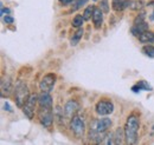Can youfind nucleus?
<instances>
[{
  "instance_id": "1",
  "label": "nucleus",
  "mask_w": 154,
  "mask_h": 145,
  "mask_svg": "<svg viewBox=\"0 0 154 145\" xmlns=\"http://www.w3.org/2000/svg\"><path fill=\"white\" fill-rule=\"evenodd\" d=\"M112 124H113V122L109 118H101V119L94 120L90 124V129H89L90 141H94L96 143H102L107 131L110 129Z\"/></svg>"
},
{
  "instance_id": "2",
  "label": "nucleus",
  "mask_w": 154,
  "mask_h": 145,
  "mask_svg": "<svg viewBox=\"0 0 154 145\" xmlns=\"http://www.w3.org/2000/svg\"><path fill=\"white\" fill-rule=\"evenodd\" d=\"M140 129V119L137 116L131 114L125 125V139L127 144H135L137 142V132Z\"/></svg>"
},
{
  "instance_id": "3",
  "label": "nucleus",
  "mask_w": 154,
  "mask_h": 145,
  "mask_svg": "<svg viewBox=\"0 0 154 145\" xmlns=\"http://www.w3.org/2000/svg\"><path fill=\"white\" fill-rule=\"evenodd\" d=\"M29 97H30V93H29L27 85L24 81H19L16 86V90H14V98H16L17 106L23 108L25 105V103L27 102Z\"/></svg>"
},
{
  "instance_id": "4",
  "label": "nucleus",
  "mask_w": 154,
  "mask_h": 145,
  "mask_svg": "<svg viewBox=\"0 0 154 145\" xmlns=\"http://www.w3.org/2000/svg\"><path fill=\"white\" fill-rule=\"evenodd\" d=\"M38 118L40 124L44 127H51L52 122H54L52 108H42V106H39Z\"/></svg>"
},
{
  "instance_id": "5",
  "label": "nucleus",
  "mask_w": 154,
  "mask_h": 145,
  "mask_svg": "<svg viewBox=\"0 0 154 145\" xmlns=\"http://www.w3.org/2000/svg\"><path fill=\"white\" fill-rule=\"evenodd\" d=\"M70 129L77 138H82L85 132V125H84L83 119L78 116H74L70 122Z\"/></svg>"
},
{
  "instance_id": "6",
  "label": "nucleus",
  "mask_w": 154,
  "mask_h": 145,
  "mask_svg": "<svg viewBox=\"0 0 154 145\" xmlns=\"http://www.w3.org/2000/svg\"><path fill=\"white\" fill-rule=\"evenodd\" d=\"M37 103H38V96H37V94H30L27 102H26L25 105L23 106V112H24V114H25L29 119H32V118H33Z\"/></svg>"
},
{
  "instance_id": "7",
  "label": "nucleus",
  "mask_w": 154,
  "mask_h": 145,
  "mask_svg": "<svg viewBox=\"0 0 154 145\" xmlns=\"http://www.w3.org/2000/svg\"><path fill=\"white\" fill-rule=\"evenodd\" d=\"M56 84V74L48 73L43 77V79L39 83V89L42 92H51Z\"/></svg>"
},
{
  "instance_id": "8",
  "label": "nucleus",
  "mask_w": 154,
  "mask_h": 145,
  "mask_svg": "<svg viewBox=\"0 0 154 145\" xmlns=\"http://www.w3.org/2000/svg\"><path fill=\"white\" fill-rule=\"evenodd\" d=\"M95 110H96L97 114H100V116H108V114L113 113L114 105L110 100H100L96 104Z\"/></svg>"
},
{
  "instance_id": "9",
  "label": "nucleus",
  "mask_w": 154,
  "mask_h": 145,
  "mask_svg": "<svg viewBox=\"0 0 154 145\" xmlns=\"http://www.w3.org/2000/svg\"><path fill=\"white\" fill-rule=\"evenodd\" d=\"M79 109V105H78V103L75 102V100H69L66 104H65V106H64V116L66 117V118H69V119H71L74 116H76V112L78 111Z\"/></svg>"
},
{
  "instance_id": "10",
  "label": "nucleus",
  "mask_w": 154,
  "mask_h": 145,
  "mask_svg": "<svg viewBox=\"0 0 154 145\" xmlns=\"http://www.w3.org/2000/svg\"><path fill=\"white\" fill-rule=\"evenodd\" d=\"M38 105L42 108H52V97L50 92H42L38 96Z\"/></svg>"
},
{
  "instance_id": "11",
  "label": "nucleus",
  "mask_w": 154,
  "mask_h": 145,
  "mask_svg": "<svg viewBox=\"0 0 154 145\" xmlns=\"http://www.w3.org/2000/svg\"><path fill=\"white\" fill-rule=\"evenodd\" d=\"M148 28H149V26H148V24H147V22H141V24L133 25V26H132V28H131V32H132V34H133V36L139 37L140 34H142L143 32L148 31Z\"/></svg>"
},
{
  "instance_id": "12",
  "label": "nucleus",
  "mask_w": 154,
  "mask_h": 145,
  "mask_svg": "<svg viewBox=\"0 0 154 145\" xmlns=\"http://www.w3.org/2000/svg\"><path fill=\"white\" fill-rule=\"evenodd\" d=\"M91 18H93V22H94L95 27H96V28L101 27V25H102V22H103V13H102V10L95 7Z\"/></svg>"
},
{
  "instance_id": "13",
  "label": "nucleus",
  "mask_w": 154,
  "mask_h": 145,
  "mask_svg": "<svg viewBox=\"0 0 154 145\" xmlns=\"http://www.w3.org/2000/svg\"><path fill=\"white\" fill-rule=\"evenodd\" d=\"M139 38V40L141 41V43H153L154 44V32H151V31H146V32H143L142 34H140V36L137 37Z\"/></svg>"
},
{
  "instance_id": "14",
  "label": "nucleus",
  "mask_w": 154,
  "mask_h": 145,
  "mask_svg": "<svg viewBox=\"0 0 154 145\" xmlns=\"http://www.w3.org/2000/svg\"><path fill=\"white\" fill-rule=\"evenodd\" d=\"M129 2L128 0H113V8L115 11H122L129 6Z\"/></svg>"
},
{
  "instance_id": "15",
  "label": "nucleus",
  "mask_w": 154,
  "mask_h": 145,
  "mask_svg": "<svg viewBox=\"0 0 154 145\" xmlns=\"http://www.w3.org/2000/svg\"><path fill=\"white\" fill-rule=\"evenodd\" d=\"M11 86H12V81L8 77L1 81V93H2V96H5V93L7 96L11 92Z\"/></svg>"
},
{
  "instance_id": "16",
  "label": "nucleus",
  "mask_w": 154,
  "mask_h": 145,
  "mask_svg": "<svg viewBox=\"0 0 154 145\" xmlns=\"http://www.w3.org/2000/svg\"><path fill=\"white\" fill-rule=\"evenodd\" d=\"M141 90L151 91L152 90V87H151V86H149L145 80H140V81H137L134 86L132 87V91H134V92H139V91H141Z\"/></svg>"
},
{
  "instance_id": "17",
  "label": "nucleus",
  "mask_w": 154,
  "mask_h": 145,
  "mask_svg": "<svg viewBox=\"0 0 154 145\" xmlns=\"http://www.w3.org/2000/svg\"><path fill=\"white\" fill-rule=\"evenodd\" d=\"M83 37V28H78L76 32L72 34L71 39H70V45L71 46H76L77 44L79 43V40L82 39Z\"/></svg>"
},
{
  "instance_id": "18",
  "label": "nucleus",
  "mask_w": 154,
  "mask_h": 145,
  "mask_svg": "<svg viewBox=\"0 0 154 145\" xmlns=\"http://www.w3.org/2000/svg\"><path fill=\"white\" fill-rule=\"evenodd\" d=\"M123 138H125V130H121V127H119L114 132V144H122Z\"/></svg>"
},
{
  "instance_id": "19",
  "label": "nucleus",
  "mask_w": 154,
  "mask_h": 145,
  "mask_svg": "<svg viewBox=\"0 0 154 145\" xmlns=\"http://www.w3.org/2000/svg\"><path fill=\"white\" fill-rule=\"evenodd\" d=\"M142 53L149 58H154V46L152 45H146L142 47Z\"/></svg>"
},
{
  "instance_id": "20",
  "label": "nucleus",
  "mask_w": 154,
  "mask_h": 145,
  "mask_svg": "<svg viewBox=\"0 0 154 145\" xmlns=\"http://www.w3.org/2000/svg\"><path fill=\"white\" fill-rule=\"evenodd\" d=\"M94 10H95V6H88L84 12H83V17H84V20H89V19L93 17V13H94Z\"/></svg>"
},
{
  "instance_id": "21",
  "label": "nucleus",
  "mask_w": 154,
  "mask_h": 145,
  "mask_svg": "<svg viewBox=\"0 0 154 145\" xmlns=\"http://www.w3.org/2000/svg\"><path fill=\"white\" fill-rule=\"evenodd\" d=\"M83 22H84V17H83L82 14L75 16V18L72 20V25H74L75 27H81V26L83 25Z\"/></svg>"
},
{
  "instance_id": "22",
  "label": "nucleus",
  "mask_w": 154,
  "mask_h": 145,
  "mask_svg": "<svg viewBox=\"0 0 154 145\" xmlns=\"http://www.w3.org/2000/svg\"><path fill=\"white\" fill-rule=\"evenodd\" d=\"M143 6V2L142 1H131L129 2V7L132 10H141Z\"/></svg>"
},
{
  "instance_id": "23",
  "label": "nucleus",
  "mask_w": 154,
  "mask_h": 145,
  "mask_svg": "<svg viewBox=\"0 0 154 145\" xmlns=\"http://www.w3.org/2000/svg\"><path fill=\"white\" fill-rule=\"evenodd\" d=\"M88 2V0H76V2H75V6L72 7V11H76L78 8H81L83 5H85Z\"/></svg>"
},
{
  "instance_id": "24",
  "label": "nucleus",
  "mask_w": 154,
  "mask_h": 145,
  "mask_svg": "<svg viewBox=\"0 0 154 145\" xmlns=\"http://www.w3.org/2000/svg\"><path fill=\"white\" fill-rule=\"evenodd\" d=\"M145 16H146L145 12H142L141 14H139V16L134 19V25H136V24H141V22H145Z\"/></svg>"
},
{
  "instance_id": "25",
  "label": "nucleus",
  "mask_w": 154,
  "mask_h": 145,
  "mask_svg": "<svg viewBox=\"0 0 154 145\" xmlns=\"http://www.w3.org/2000/svg\"><path fill=\"white\" fill-rule=\"evenodd\" d=\"M100 8L103 11V12H109V7H108V0H102L101 1V6H100Z\"/></svg>"
},
{
  "instance_id": "26",
  "label": "nucleus",
  "mask_w": 154,
  "mask_h": 145,
  "mask_svg": "<svg viewBox=\"0 0 154 145\" xmlns=\"http://www.w3.org/2000/svg\"><path fill=\"white\" fill-rule=\"evenodd\" d=\"M4 21H5L6 24H13V22H14V19L12 18V17H10V16H6V17L4 18Z\"/></svg>"
},
{
  "instance_id": "27",
  "label": "nucleus",
  "mask_w": 154,
  "mask_h": 145,
  "mask_svg": "<svg viewBox=\"0 0 154 145\" xmlns=\"http://www.w3.org/2000/svg\"><path fill=\"white\" fill-rule=\"evenodd\" d=\"M72 1H75V0H59V2L62 4V5H69V4H71Z\"/></svg>"
},
{
  "instance_id": "28",
  "label": "nucleus",
  "mask_w": 154,
  "mask_h": 145,
  "mask_svg": "<svg viewBox=\"0 0 154 145\" xmlns=\"http://www.w3.org/2000/svg\"><path fill=\"white\" fill-rule=\"evenodd\" d=\"M148 6L153 7V13H152V16H151V20H154V1H151V2L148 4Z\"/></svg>"
},
{
  "instance_id": "29",
  "label": "nucleus",
  "mask_w": 154,
  "mask_h": 145,
  "mask_svg": "<svg viewBox=\"0 0 154 145\" xmlns=\"http://www.w3.org/2000/svg\"><path fill=\"white\" fill-rule=\"evenodd\" d=\"M5 110H7V111H12L11 108H10V105H8V103H5Z\"/></svg>"
},
{
  "instance_id": "30",
  "label": "nucleus",
  "mask_w": 154,
  "mask_h": 145,
  "mask_svg": "<svg viewBox=\"0 0 154 145\" xmlns=\"http://www.w3.org/2000/svg\"><path fill=\"white\" fill-rule=\"evenodd\" d=\"M152 132L154 133V125H153V127H152Z\"/></svg>"
}]
</instances>
